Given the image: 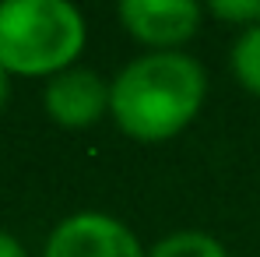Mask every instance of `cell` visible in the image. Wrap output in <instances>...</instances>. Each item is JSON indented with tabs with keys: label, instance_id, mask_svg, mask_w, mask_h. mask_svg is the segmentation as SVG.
I'll use <instances>...</instances> for the list:
<instances>
[{
	"label": "cell",
	"instance_id": "obj_8",
	"mask_svg": "<svg viewBox=\"0 0 260 257\" xmlns=\"http://www.w3.org/2000/svg\"><path fill=\"white\" fill-rule=\"evenodd\" d=\"M208 11L215 14L218 21L236 25L239 32L260 25V0H211V4H208Z\"/></svg>",
	"mask_w": 260,
	"mask_h": 257
},
{
	"label": "cell",
	"instance_id": "obj_3",
	"mask_svg": "<svg viewBox=\"0 0 260 257\" xmlns=\"http://www.w3.org/2000/svg\"><path fill=\"white\" fill-rule=\"evenodd\" d=\"M43 257H148L127 222L106 212L60 218L43 243Z\"/></svg>",
	"mask_w": 260,
	"mask_h": 257
},
{
	"label": "cell",
	"instance_id": "obj_2",
	"mask_svg": "<svg viewBox=\"0 0 260 257\" xmlns=\"http://www.w3.org/2000/svg\"><path fill=\"white\" fill-rule=\"evenodd\" d=\"M88 43L85 14L67 0L0 4V67L11 78H56L78 67Z\"/></svg>",
	"mask_w": 260,
	"mask_h": 257
},
{
	"label": "cell",
	"instance_id": "obj_9",
	"mask_svg": "<svg viewBox=\"0 0 260 257\" xmlns=\"http://www.w3.org/2000/svg\"><path fill=\"white\" fill-rule=\"evenodd\" d=\"M0 257H28V250H25V243L18 236H11V233L0 229Z\"/></svg>",
	"mask_w": 260,
	"mask_h": 257
},
{
	"label": "cell",
	"instance_id": "obj_4",
	"mask_svg": "<svg viewBox=\"0 0 260 257\" xmlns=\"http://www.w3.org/2000/svg\"><path fill=\"white\" fill-rule=\"evenodd\" d=\"M116 18L148 53H176L197 36L204 11L193 0H123Z\"/></svg>",
	"mask_w": 260,
	"mask_h": 257
},
{
	"label": "cell",
	"instance_id": "obj_7",
	"mask_svg": "<svg viewBox=\"0 0 260 257\" xmlns=\"http://www.w3.org/2000/svg\"><path fill=\"white\" fill-rule=\"evenodd\" d=\"M148 257H229V254L215 236L197 233V229H179V233L162 236L148 250Z\"/></svg>",
	"mask_w": 260,
	"mask_h": 257
},
{
	"label": "cell",
	"instance_id": "obj_5",
	"mask_svg": "<svg viewBox=\"0 0 260 257\" xmlns=\"http://www.w3.org/2000/svg\"><path fill=\"white\" fill-rule=\"evenodd\" d=\"M43 109L53 124L67 130L95 127L102 117H109V81L99 71L71 67L46 81Z\"/></svg>",
	"mask_w": 260,
	"mask_h": 257
},
{
	"label": "cell",
	"instance_id": "obj_6",
	"mask_svg": "<svg viewBox=\"0 0 260 257\" xmlns=\"http://www.w3.org/2000/svg\"><path fill=\"white\" fill-rule=\"evenodd\" d=\"M229 67H232V78L239 81V88L260 99V25L243 28L236 36V43L229 49Z\"/></svg>",
	"mask_w": 260,
	"mask_h": 257
},
{
	"label": "cell",
	"instance_id": "obj_1",
	"mask_svg": "<svg viewBox=\"0 0 260 257\" xmlns=\"http://www.w3.org/2000/svg\"><path fill=\"white\" fill-rule=\"evenodd\" d=\"M208 99V71L197 56L144 53L109 81V117L127 137L141 145L173 141L193 124Z\"/></svg>",
	"mask_w": 260,
	"mask_h": 257
},
{
	"label": "cell",
	"instance_id": "obj_10",
	"mask_svg": "<svg viewBox=\"0 0 260 257\" xmlns=\"http://www.w3.org/2000/svg\"><path fill=\"white\" fill-rule=\"evenodd\" d=\"M7 99H11V74L0 67V109L7 106Z\"/></svg>",
	"mask_w": 260,
	"mask_h": 257
}]
</instances>
